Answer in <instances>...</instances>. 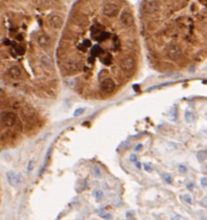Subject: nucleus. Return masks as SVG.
I'll return each mask as SVG.
<instances>
[{
  "instance_id": "f257e3e1",
  "label": "nucleus",
  "mask_w": 207,
  "mask_h": 220,
  "mask_svg": "<svg viewBox=\"0 0 207 220\" xmlns=\"http://www.w3.org/2000/svg\"><path fill=\"white\" fill-rule=\"evenodd\" d=\"M140 32L127 0H78L70 8L57 52L60 75L87 99L112 96L142 66Z\"/></svg>"
},
{
  "instance_id": "f03ea898",
  "label": "nucleus",
  "mask_w": 207,
  "mask_h": 220,
  "mask_svg": "<svg viewBox=\"0 0 207 220\" xmlns=\"http://www.w3.org/2000/svg\"><path fill=\"white\" fill-rule=\"evenodd\" d=\"M68 0H0V81L41 98L60 88L57 52Z\"/></svg>"
},
{
  "instance_id": "7ed1b4c3",
  "label": "nucleus",
  "mask_w": 207,
  "mask_h": 220,
  "mask_svg": "<svg viewBox=\"0 0 207 220\" xmlns=\"http://www.w3.org/2000/svg\"><path fill=\"white\" fill-rule=\"evenodd\" d=\"M140 32L152 68H187L207 57V0H143Z\"/></svg>"
},
{
  "instance_id": "20e7f679",
  "label": "nucleus",
  "mask_w": 207,
  "mask_h": 220,
  "mask_svg": "<svg viewBox=\"0 0 207 220\" xmlns=\"http://www.w3.org/2000/svg\"><path fill=\"white\" fill-rule=\"evenodd\" d=\"M6 179L11 185H19L21 182V177L19 175L15 174L13 171H8L6 173Z\"/></svg>"
},
{
  "instance_id": "39448f33",
  "label": "nucleus",
  "mask_w": 207,
  "mask_h": 220,
  "mask_svg": "<svg viewBox=\"0 0 207 220\" xmlns=\"http://www.w3.org/2000/svg\"><path fill=\"white\" fill-rule=\"evenodd\" d=\"M207 158V151L205 150H202L200 152H198L197 154V159L199 160L200 162L203 161V160H205Z\"/></svg>"
},
{
  "instance_id": "423d86ee",
  "label": "nucleus",
  "mask_w": 207,
  "mask_h": 220,
  "mask_svg": "<svg viewBox=\"0 0 207 220\" xmlns=\"http://www.w3.org/2000/svg\"><path fill=\"white\" fill-rule=\"evenodd\" d=\"M163 180L166 182L167 184H172V176L171 174H168V173H163L162 175Z\"/></svg>"
},
{
  "instance_id": "0eeeda50",
  "label": "nucleus",
  "mask_w": 207,
  "mask_h": 220,
  "mask_svg": "<svg viewBox=\"0 0 207 220\" xmlns=\"http://www.w3.org/2000/svg\"><path fill=\"white\" fill-rule=\"evenodd\" d=\"M183 197H184V201H185L186 203H188V204H190V205H191L192 203H193V198H192V197L190 196L189 194H185V195H184V196H183Z\"/></svg>"
},
{
  "instance_id": "6e6552de",
  "label": "nucleus",
  "mask_w": 207,
  "mask_h": 220,
  "mask_svg": "<svg viewBox=\"0 0 207 220\" xmlns=\"http://www.w3.org/2000/svg\"><path fill=\"white\" fill-rule=\"evenodd\" d=\"M171 220H186L183 216L178 215V214H173L171 216Z\"/></svg>"
},
{
  "instance_id": "1a4fd4ad",
  "label": "nucleus",
  "mask_w": 207,
  "mask_h": 220,
  "mask_svg": "<svg viewBox=\"0 0 207 220\" xmlns=\"http://www.w3.org/2000/svg\"><path fill=\"white\" fill-rule=\"evenodd\" d=\"M200 205L203 207H207V197H204L200 200Z\"/></svg>"
},
{
  "instance_id": "9d476101",
  "label": "nucleus",
  "mask_w": 207,
  "mask_h": 220,
  "mask_svg": "<svg viewBox=\"0 0 207 220\" xmlns=\"http://www.w3.org/2000/svg\"><path fill=\"white\" fill-rule=\"evenodd\" d=\"M178 168H179V171H180L181 174H185V173L187 172V168H186V166H184V165H179Z\"/></svg>"
},
{
  "instance_id": "9b49d317",
  "label": "nucleus",
  "mask_w": 207,
  "mask_h": 220,
  "mask_svg": "<svg viewBox=\"0 0 207 220\" xmlns=\"http://www.w3.org/2000/svg\"><path fill=\"white\" fill-rule=\"evenodd\" d=\"M185 118H186V120L187 121H192V120H194V116L190 113V112H186L185 113Z\"/></svg>"
},
{
  "instance_id": "f8f14e48",
  "label": "nucleus",
  "mask_w": 207,
  "mask_h": 220,
  "mask_svg": "<svg viewBox=\"0 0 207 220\" xmlns=\"http://www.w3.org/2000/svg\"><path fill=\"white\" fill-rule=\"evenodd\" d=\"M95 196H96V198H97V200H101V199L102 198V196H103V194H102V192H101V191H96V194H95Z\"/></svg>"
},
{
  "instance_id": "ddd939ff",
  "label": "nucleus",
  "mask_w": 207,
  "mask_h": 220,
  "mask_svg": "<svg viewBox=\"0 0 207 220\" xmlns=\"http://www.w3.org/2000/svg\"><path fill=\"white\" fill-rule=\"evenodd\" d=\"M101 217H102L103 219H111V218H112L111 215V214H109V213H104V214H101Z\"/></svg>"
},
{
  "instance_id": "4468645a",
  "label": "nucleus",
  "mask_w": 207,
  "mask_h": 220,
  "mask_svg": "<svg viewBox=\"0 0 207 220\" xmlns=\"http://www.w3.org/2000/svg\"><path fill=\"white\" fill-rule=\"evenodd\" d=\"M126 219H127V220H136L135 217L133 216V215H132L130 212L126 213Z\"/></svg>"
},
{
  "instance_id": "2eb2a0df",
  "label": "nucleus",
  "mask_w": 207,
  "mask_h": 220,
  "mask_svg": "<svg viewBox=\"0 0 207 220\" xmlns=\"http://www.w3.org/2000/svg\"><path fill=\"white\" fill-rule=\"evenodd\" d=\"M143 167H144V169L147 171V172H152V166H150V165H148V164H143Z\"/></svg>"
},
{
  "instance_id": "dca6fc26",
  "label": "nucleus",
  "mask_w": 207,
  "mask_h": 220,
  "mask_svg": "<svg viewBox=\"0 0 207 220\" xmlns=\"http://www.w3.org/2000/svg\"><path fill=\"white\" fill-rule=\"evenodd\" d=\"M201 185L203 187H206L207 185V177H202L201 178Z\"/></svg>"
},
{
  "instance_id": "f3484780",
  "label": "nucleus",
  "mask_w": 207,
  "mask_h": 220,
  "mask_svg": "<svg viewBox=\"0 0 207 220\" xmlns=\"http://www.w3.org/2000/svg\"><path fill=\"white\" fill-rule=\"evenodd\" d=\"M130 159L131 162H137V156L134 155V154H132V155H130Z\"/></svg>"
},
{
  "instance_id": "a211bd4d",
  "label": "nucleus",
  "mask_w": 207,
  "mask_h": 220,
  "mask_svg": "<svg viewBox=\"0 0 207 220\" xmlns=\"http://www.w3.org/2000/svg\"><path fill=\"white\" fill-rule=\"evenodd\" d=\"M94 172H95V175H96V176H101V171H100V169H99L98 167H95Z\"/></svg>"
},
{
  "instance_id": "6ab92c4d",
  "label": "nucleus",
  "mask_w": 207,
  "mask_h": 220,
  "mask_svg": "<svg viewBox=\"0 0 207 220\" xmlns=\"http://www.w3.org/2000/svg\"><path fill=\"white\" fill-rule=\"evenodd\" d=\"M33 167V161H29L28 165V171L29 172L31 170V168Z\"/></svg>"
},
{
  "instance_id": "aec40b11",
  "label": "nucleus",
  "mask_w": 207,
  "mask_h": 220,
  "mask_svg": "<svg viewBox=\"0 0 207 220\" xmlns=\"http://www.w3.org/2000/svg\"><path fill=\"white\" fill-rule=\"evenodd\" d=\"M186 187H187V188H189V189H193V188H194V183H189V184L186 185Z\"/></svg>"
},
{
  "instance_id": "412c9836",
  "label": "nucleus",
  "mask_w": 207,
  "mask_h": 220,
  "mask_svg": "<svg viewBox=\"0 0 207 220\" xmlns=\"http://www.w3.org/2000/svg\"><path fill=\"white\" fill-rule=\"evenodd\" d=\"M142 145H140H140H138V146H137V147H135V151H136V152H137V151H139V150H140V148H142Z\"/></svg>"
},
{
  "instance_id": "4be33fe9",
  "label": "nucleus",
  "mask_w": 207,
  "mask_h": 220,
  "mask_svg": "<svg viewBox=\"0 0 207 220\" xmlns=\"http://www.w3.org/2000/svg\"><path fill=\"white\" fill-rule=\"evenodd\" d=\"M135 163H136V167H137V168H140V162H138V161H137V162H135Z\"/></svg>"
}]
</instances>
